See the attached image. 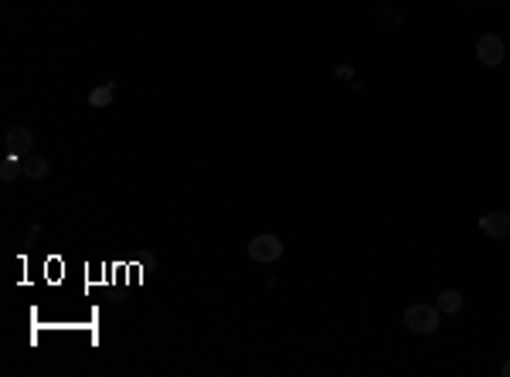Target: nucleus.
Returning <instances> with one entry per match:
<instances>
[{
	"label": "nucleus",
	"mask_w": 510,
	"mask_h": 377,
	"mask_svg": "<svg viewBox=\"0 0 510 377\" xmlns=\"http://www.w3.org/2000/svg\"><path fill=\"white\" fill-rule=\"evenodd\" d=\"M405 327L415 330V333H435L439 330V306H429V302H415L405 309Z\"/></svg>",
	"instance_id": "obj_1"
},
{
	"label": "nucleus",
	"mask_w": 510,
	"mask_h": 377,
	"mask_svg": "<svg viewBox=\"0 0 510 377\" xmlns=\"http://www.w3.org/2000/svg\"><path fill=\"white\" fill-rule=\"evenodd\" d=\"M249 255H252V262H276L282 255V238L279 235H255L249 242Z\"/></svg>",
	"instance_id": "obj_2"
},
{
	"label": "nucleus",
	"mask_w": 510,
	"mask_h": 377,
	"mask_svg": "<svg viewBox=\"0 0 510 377\" xmlns=\"http://www.w3.org/2000/svg\"><path fill=\"white\" fill-rule=\"evenodd\" d=\"M504 54H507V51H504V41H500L497 34H483V38L476 41V58H480L483 65H490V68L500 65Z\"/></svg>",
	"instance_id": "obj_3"
},
{
	"label": "nucleus",
	"mask_w": 510,
	"mask_h": 377,
	"mask_svg": "<svg viewBox=\"0 0 510 377\" xmlns=\"http://www.w3.org/2000/svg\"><path fill=\"white\" fill-rule=\"evenodd\" d=\"M486 238H510V211H490L480 218Z\"/></svg>",
	"instance_id": "obj_4"
},
{
	"label": "nucleus",
	"mask_w": 510,
	"mask_h": 377,
	"mask_svg": "<svg viewBox=\"0 0 510 377\" xmlns=\"http://www.w3.org/2000/svg\"><path fill=\"white\" fill-rule=\"evenodd\" d=\"M7 147H10L14 156H31V147H34L31 129H24V126H10V129H7Z\"/></svg>",
	"instance_id": "obj_5"
},
{
	"label": "nucleus",
	"mask_w": 510,
	"mask_h": 377,
	"mask_svg": "<svg viewBox=\"0 0 510 377\" xmlns=\"http://www.w3.org/2000/svg\"><path fill=\"white\" fill-rule=\"evenodd\" d=\"M112 96H116V82H105L102 89H92V92H89V105H92V109H105V105L112 102Z\"/></svg>",
	"instance_id": "obj_6"
},
{
	"label": "nucleus",
	"mask_w": 510,
	"mask_h": 377,
	"mask_svg": "<svg viewBox=\"0 0 510 377\" xmlns=\"http://www.w3.org/2000/svg\"><path fill=\"white\" fill-rule=\"evenodd\" d=\"M48 170H51V163L45 156H24V174L31 177V180H45Z\"/></svg>",
	"instance_id": "obj_7"
},
{
	"label": "nucleus",
	"mask_w": 510,
	"mask_h": 377,
	"mask_svg": "<svg viewBox=\"0 0 510 377\" xmlns=\"http://www.w3.org/2000/svg\"><path fill=\"white\" fill-rule=\"evenodd\" d=\"M439 313H459L462 309V296H459L456 289H446V293H439Z\"/></svg>",
	"instance_id": "obj_8"
},
{
	"label": "nucleus",
	"mask_w": 510,
	"mask_h": 377,
	"mask_svg": "<svg viewBox=\"0 0 510 377\" xmlns=\"http://www.w3.org/2000/svg\"><path fill=\"white\" fill-rule=\"evenodd\" d=\"M21 170H24V160L10 153V156L3 160V167H0V180H3V184H10V180H14V177L21 174Z\"/></svg>",
	"instance_id": "obj_9"
},
{
	"label": "nucleus",
	"mask_w": 510,
	"mask_h": 377,
	"mask_svg": "<svg viewBox=\"0 0 510 377\" xmlns=\"http://www.w3.org/2000/svg\"><path fill=\"white\" fill-rule=\"evenodd\" d=\"M378 21H381V24H402V14H398V10H388V7H381V10H378Z\"/></svg>",
	"instance_id": "obj_10"
},
{
	"label": "nucleus",
	"mask_w": 510,
	"mask_h": 377,
	"mask_svg": "<svg viewBox=\"0 0 510 377\" xmlns=\"http://www.w3.org/2000/svg\"><path fill=\"white\" fill-rule=\"evenodd\" d=\"M504 374H507V377H510V360H507V364H504Z\"/></svg>",
	"instance_id": "obj_11"
}]
</instances>
